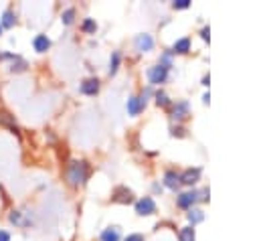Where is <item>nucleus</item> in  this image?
Segmentation results:
<instances>
[{"label": "nucleus", "instance_id": "f257e3e1", "mask_svg": "<svg viewBox=\"0 0 259 241\" xmlns=\"http://www.w3.org/2000/svg\"><path fill=\"white\" fill-rule=\"evenodd\" d=\"M87 176H89V166H87V162L75 160V162H71V164L67 166V180H69V184L79 186V184H83V182L87 180Z\"/></svg>", "mask_w": 259, "mask_h": 241}, {"label": "nucleus", "instance_id": "f03ea898", "mask_svg": "<svg viewBox=\"0 0 259 241\" xmlns=\"http://www.w3.org/2000/svg\"><path fill=\"white\" fill-rule=\"evenodd\" d=\"M166 75H168V67L166 65H156V67H152L150 71H148V79H150V83H164V79H166Z\"/></svg>", "mask_w": 259, "mask_h": 241}, {"label": "nucleus", "instance_id": "7ed1b4c3", "mask_svg": "<svg viewBox=\"0 0 259 241\" xmlns=\"http://www.w3.org/2000/svg\"><path fill=\"white\" fill-rule=\"evenodd\" d=\"M204 194H206V190H200V192H182L176 203H178V207L186 209V207H190L192 203H196L198 198H206Z\"/></svg>", "mask_w": 259, "mask_h": 241}, {"label": "nucleus", "instance_id": "20e7f679", "mask_svg": "<svg viewBox=\"0 0 259 241\" xmlns=\"http://www.w3.org/2000/svg\"><path fill=\"white\" fill-rule=\"evenodd\" d=\"M154 211H156V203L150 196H144L136 203V213L138 215H152Z\"/></svg>", "mask_w": 259, "mask_h": 241}, {"label": "nucleus", "instance_id": "39448f33", "mask_svg": "<svg viewBox=\"0 0 259 241\" xmlns=\"http://www.w3.org/2000/svg\"><path fill=\"white\" fill-rule=\"evenodd\" d=\"M146 95H148V93H142V97H132V99H127V111H130L132 115L140 113V109L146 105Z\"/></svg>", "mask_w": 259, "mask_h": 241}, {"label": "nucleus", "instance_id": "423d86ee", "mask_svg": "<svg viewBox=\"0 0 259 241\" xmlns=\"http://www.w3.org/2000/svg\"><path fill=\"white\" fill-rule=\"evenodd\" d=\"M99 91V81L95 79V77H89V79H85L83 83H81V93H85V95H95Z\"/></svg>", "mask_w": 259, "mask_h": 241}, {"label": "nucleus", "instance_id": "0eeeda50", "mask_svg": "<svg viewBox=\"0 0 259 241\" xmlns=\"http://www.w3.org/2000/svg\"><path fill=\"white\" fill-rule=\"evenodd\" d=\"M136 47H138V51H150L152 47H154V38L150 36V34H138V38H136Z\"/></svg>", "mask_w": 259, "mask_h": 241}, {"label": "nucleus", "instance_id": "6e6552de", "mask_svg": "<svg viewBox=\"0 0 259 241\" xmlns=\"http://www.w3.org/2000/svg\"><path fill=\"white\" fill-rule=\"evenodd\" d=\"M198 176H200V168H188L184 174H180V182H184V184H194V182L198 180Z\"/></svg>", "mask_w": 259, "mask_h": 241}, {"label": "nucleus", "instance_id": "1a4fd4ad", "mask_svg": "<svg viewBox=\"0 0 259 241\" xmlns=\"http://www.w3.org/2000/svg\"><path fill=\"white\" fill-rule=\"evenodd\" d=\"M32 45H34V51L45 53V51L51 47V41H49V36H47V34H36V36H34V41H32Z\"/></svg>", "mask_w": 259, "mask_h": 241}, {"label": "nucleus", "instance_id": "9d476101", "mask_svg": "<svg viewBox=\"0 0 259 241\" xmlns=\"http://www.w3.org/2000/svg\"><path fill=\"white\" fill-rule=\"evenodd\" d=\"M186 113H188V103H186V101L176 103L174 109H172V117H174V119H184Z\"/></svg>", "mask_w": 259, "mask_h": 241}, {"label": "nucleus", "instance_id": "9b49d317", "mask_svg": "<svg viewBox=\"0 0 259 241\" xmlns=\"http://www.w3.org/2000/svg\"><path fill=\"white\" fill-rule=\"evenodd\" d=\"M113 200H117V203H130V200H132V190H127V188H123V186L115 188Z\"/></svg>", "mask_w": 259, "mask_h": 241}, {"label": "nucleus", "instance_id": "f8f14e48", "mask_svg": "<svg viewBox=\"0 0 259 241\" xmlns=\"http://www.w3.org/2000/svg\"><path fill=\"white\" fill-rule=\"evenodd\" d=\"M101 241H119V229L117 227H109L101 233Z\"/></svg>", "mask_w": 259, "mask_h": 241}, {"label": "nucleus", "instance_id": "ddd939ff", "mask_svg": "<svg viewBox=\"0 0 259 241\" xmlns=\"http://www.w3.org/2000/svg\"><path fill=\"white\" fill-rule=\"evenodd\" d=\"M14 22H16L14 12H12V10H6V12L2 14V22H0V26H2V28H10V26H14Z\"/></svg>", "mask_w": 259, "mask_h": 241}, {"label": "nucleus", "instance_id": "4468645a", "mask_svg": "<svg viewBox=\"0 0 259 241\" xmlns=\"http://www.w3.org/2000/svg\"><path fill=\"white\" fill-rule=\"evenodd\" d=\"M180 182V176L176 174V172H166V176H164V184L168 186V188H176V184Z\"/></svg>", "mask_w": 259, "mask_h": 241}, {"label": "nucleus", "instance_id": "2eb2a0df", "mask_svg": "<svg viewBox=\"0 0 259 241\" xmlns=\"http://www.w3.org/2000/svg\"><path fill=\"white\" fill-rule=\"evenodd\" d=\"M0 126H8L10 130L16 132V126H14V115H10L8 111H0Z\"/></svg>", "mask_w": 259, "mask_h": 241}, {"label": "nucleus", "instance_id": "dca6fc26", "mask_svg": "<svg viewBox=\"0 0 259 241\" xmlns=\"http://www.w3.org/2000/svg\"><path fill=\"white\" fill-rule=\"evenodd\" d=\"M178 239L180 241H194V229L192 227H182Z\"/></svg>", "mask_w": 259, "mask_h": 241}, {"label": "nucleus", "instance_id": "f3484780", "mask_svg": "<svg viewBox=\"0 0 259 241\" xmlns=\"http://www.w3.org/2000/svg\"><path fill=\"white\" fill-rule=\"evenodd\" d=\"M190 49V41L188 38H180L174 43V53H186Z\"/></svg>", "mask_w": 259, "mask_h": 241}, {"label": "nucleus", "instance_id": "a211bd4d", "mask_svg": "<svg viewBox=\"0 0 259 241\" xmlns=\"http://www.w3.org/2000/svg\"><path fill=\"white\" fill-rule=\"evenodd\" d=\"M204 219V215H202V211H198V209H192L190 213H188V221L194 225V223H200Z\"/></svg>", "mask_w": 259, "mask_h": 241}, {"label": "nucleus", "instance_id": "6ab92c4d", "mask_svg": "<svg viewBox=\"0 0 259 241\" xmlns=\"http://www.w3.org/2000/svg\"><path fill=\"white\" fill-rule=\"evenodd\" d=\"M117 67H119V53L115 51V53L111 55V61H109V75H113V73L117 71Z\"/></svg>", "mask_w": 259, "mask_h": 241}, {"label": "nucleus", "instance_id": "aec40b11", "mask_svg": "<svg viewBox=\"0 0 259 241\" xmlns=\"http://www.w3.org/2000/svg\"><path fill=\"white\" fill-rule=\"evenodd\" d=\"M156 103H158V105H168L170 99H168V95H166L164 91H158V93H156Z\"/></svg>", "mask_w": 259, "mask_h": 241}, {"label": "nucleus", "instance_id": "412c9836", "mask_svg": "<svg viewBox=\"0 0 259 241\" xmlns=\"http://www.w3.org/2000/svg\"><path fill=\"white\" fill-rule=\"evenodd\" d=\"M73 16H75V10H73V8L65 10V12H63V22H65V24H71V22H73Z\"/></svg>", "mask_w": 259, "mask_h": 241}, {"label": "nucleus", "instance_id": "4be33fe9", "mask_svg": "<svg viewBox=\"0 0 259 241\" xmlns=\"http://www.w3.org/2000/svg\"><path fill=\"white\" fill-rule=\"evenodd\" d=\"M95 28H97V26H95V22H93L91 18H87V20L83 22V30H87V32H95Z\"/></svg>", "mask_w": 259, "mask_h": 241}, {"label": "nucleus", "instance_id": "5701e85b", "mask_svg": "<svg viewBox=\"0 0 259 241\" xmlns=\"http://www.w3.org/2000/svg\"><path fill=\"white\" fill-rule=\"evenodd\" d=\"M190 6V0H176L174 2V8H188Z\"/></svg>", "mask_w": 259, "mask_h": 241}, {"label": "nucleus", "instance_id": "b1692460", "mask_svg": "<svg viewBox=\"0 0 259 241\" xmlns=\"http://www.w3.org/2000/svg\"><path fill=\"white\" fill-rule=\"evenodd\" d=\"M125 241H144V237H142V235H138V233H134V235H130Z\"/></svg>", "mask_w": 259, "mask_h": 241}, {"label": "nucleus", "instance_id": "393cba45", "mask_svg": "<svg viewBox=\"0 0 259 241\" xmlns=\"http://www.w3.org/2000/svg\"><path fill=\"white\" fill-rule=\"evenodd\" d=\"M0 241H10V235L6 231H0Z\"/></svg>", "mask_w": 259, "mask_h": 241}, {"label": "nucleus", "instance_id": "a878e982", "mask_svg": "<svg viewBox=\"0 0 259 241\" xmlns=\"http://www.w3.org/2000/svg\"><path fill=\"white\" fill-rule=\"evenodd\" d=\"M200 34H202V38H204V41H208V26H204V28L200 30Z\"/></svg>", "mask_w": 259, "mask_h": 241}, {"label": "nucleus", "instance_id": "bb28decb", "mask_svg": "<svg viewBox=\"0 0 259 241\" xmlns=\"http://www.w3.org/2000/svg\"><path fill=\"white\" fill-rule=\"evenodd\" d=\"M0 34H2V26H0Z\"/></svg>", "mask_w": 259, "mask_h": 241}]
</instances>
